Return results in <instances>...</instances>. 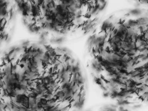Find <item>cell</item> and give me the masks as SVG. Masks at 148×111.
I'll use <instances>...</instances> for the list:
<instances>
[{
	"mask_svg": "<svg viewBox=\"0 0 148 111\" xmlns=\"http://www.w3.org/2000/svg\"><path fill=\"white\" fill-rule=\"evenodd\" d=\"M95 111H132L127 107L118 105L117 106H108L100 108Z\"/></svg>",
	"mask_w": 148,
	"mask_h": 111,
	"instance_id": "1",
	"label": "cell"
}]
</instances>
